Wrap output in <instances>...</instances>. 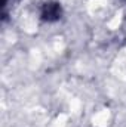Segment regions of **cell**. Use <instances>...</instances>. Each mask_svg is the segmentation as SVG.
I'll use <instances>...</instances> for the list:
<instances>
[{
	"instance_id": "1",
	"label": "cell",
	"mask_w": 126,
	"mask_h": 127,
	"mask_svg": "<svg viewBox=\"0 0 126 127\" xmlns=\"http://www.w3.org/2000/svg\"><path fill=\"white\" fill-rule=\"evenodd\" d=\"M61 15H63V9L57 1H48L40 9V18L45 22H55L61 18Z\"/></svg>"
}]
</instances>
